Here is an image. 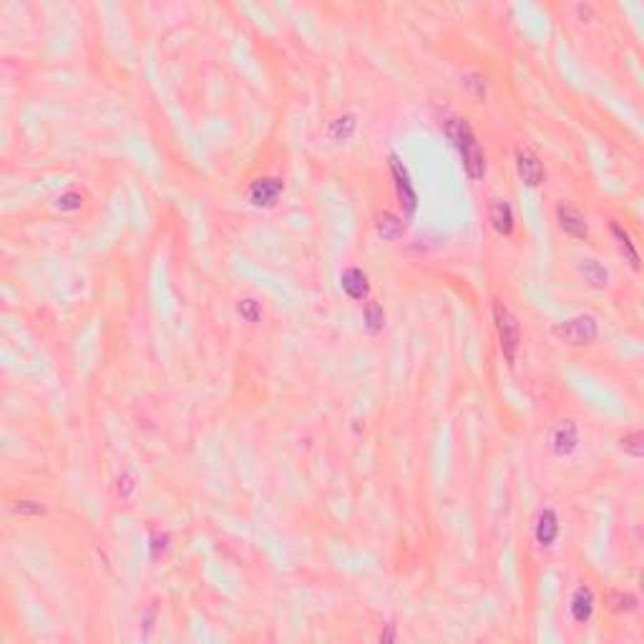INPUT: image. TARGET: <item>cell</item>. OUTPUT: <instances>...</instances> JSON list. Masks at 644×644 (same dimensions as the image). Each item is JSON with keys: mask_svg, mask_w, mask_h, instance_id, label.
<instances>
[{"mask_svg": "<svg viewBox=\"0 0 644 644\" xmlns=\"http://www.w3.org/2000/svg\"><path fill=\"white\" fill-rule=\"evenodd\" d=\"M446 136L453 141L461 157H464V169L468 179L478 181L483 174H486V154L481 151L478 146L476 136H473V129L466 119H451L446 124Z\"/></svg>", "mask_w": 644, "mask_h": 644, "instance_id": "cell-1", "label": "cell"}, {"mask_svg": "<svg viewBox=\"0 0 644 644\" xmlns=\"http://www.w3.org/2000/svg\"><path fill=\"white\" fill-rule=\"evenodd\" d=\"M494 320H496V330L501 337V348H504V355L508 362L516 360V350L521 343V330H518V320L513 317V313L506 308L504 302L496 300L494 305Z\"/></svg>", "mask_w": 644, "mask_h": 644, "instance_id": "cell-2", "label": "cell"}, {"mask_svg": "<svg viewBox=\"0 0 644 644\" xmlns=\"http://www.w3.org/2000/svg\"><path fill=\"white\" fill-rule=\"evenodd\" d=\"M556 337H561L564 343L569 345H589L594 343L596 337V320L591 315H579L574 320H566V322H559L554 327Z\"/></svg>", "mask_w": 644, "mask_h": 644, "instance_id": "cell-3", "label": "cell"}, {"mask_svg": "<svg viewBox=\"0 0 644 644\" xmlns=\"http://www.w3.org/2000/svg\"><path fill=\"white\" fill-rule=\"evenodd\" d=\"M390 169H393V176H395V189H397V197H400V202L405 204V211H408V217L416 211L418 206V197H416V189H413V184H410V176L408 171H405L403 162L393 154L390 157Z\"/></svg>", "mask_w": 644, "mask_h": 644, "instance_id": "cell-4", "label": "cell"}, {"mask_svg": "<svg viewBox=\"0 0 644 644\" xmlns=\"http://www.w3.org/2000/svg\"><path fill=\"white\" fill-rule=\"evenodd\" d=\"M280 192H282V179H277V176H265V179L252 181V187H249V202H252L254 206H270V204H275V199L280 197Z\"/></svg>", "mask_w": 644, "mask_h": 644, "instance_id": "cell-5", "label": "cell"}, {"mask_svg": "<svg viewBox=\"0 0 644 644\" xmlns=\"http://www.w3.org/2000/svg\"><path fill=\"white\" fill-rule=\"evenodd\" d=\"M516 166H518V176H521L524 184H529V187H539V184L544 181L541 162H539L534 154H529V151H518Z\"/></svg>", "mask_w": 644, "mask_h": 644, "instance_id": "cell-6", "label": "cell"}, {"mask_svg": "<svg viewBox=\"0 0 644 644\" xmlns=\"http://www.w3.org/2000/svg\"><path fill=\"white\" fill-rule=\"evenodd\" d=\"M556 217H559V227L564 229L566 235L577 237V239H586V237H589V227H586L584 217H581L577 209L561 204L559 209H556Z\"/></svg>", "mask_w": 644, "mask_h": 644, "instance_id": "cell-7", "label": "cell"}, {"mask_svg": "<svg viewBox=\"0 0 644 644\" xmlns=\"http://www.w3.org/2000/svg\"><path fill=\"white\" fill-rule=\"evenodd\" d=\"M488 219H491V224H494V229L499 235L508 237L513 232V209L508 202H504V199H494V202H491V206H488Z\"/></svg>", "mask_w": 644, "mask_h": 644, "instance_id": "cell-8", "label": "cell"}, {"mask_svg": "<svg viewBox=\"0 0 644 644\" xmlns=\"http://www.w3.org/2000/svg\"><path fill=\"white\" fill-rule=\"evenodd\" d=\"M591 615H594V594L589 586H579L572 596V617L579 624H584L591 619Z\"/></svg>", "mask_w": 644, "mask_h": 644, "instance_id": "cell-9", "label": "cell"}, {"mask_svg": "<svg viewBox=\"0 0 644 644\" xmlns=\"http://www.w3.org/2000/svg\"><path fill=\"white\" fill-rule=\"evenodd\" d=\"M556 536H559V518H556V513L551 508H546V511H541L539 521H536V541L541 544V546H551L556 541Z\"/></svg>", "mask_w": 644, "mask_h": 644, "instance_id": "cell-10", "label": "cell"}, {"mask_svg": "<svg viewBox=\"0 0 644 644\" xmlns=\"http://www.w3.org/2000/svg\"><path fill=\"white\" fill-rule=\"evenodd\" d=\"M340 282H343V289L348 292V297H353V300H362L367 295V287H370L367 284V275L362 270H357V267L345 270Z\"/></svg>", "mask_w": 644, "mask_h": 644, "instance_id": "cell-11", "label": "cell"}, {"mask_svg": "<svg viewBox=\"0 0 644 644\" xmlns=\"http://www.w3.org/2000/svg\"><path fill=\"white\" fill-rule=\"evenodd\" d=\"M577 426H574L572 421H564L559 428L554 431V438H551V443H554V451L559 453V456H569V453L577 448Z\"/></svg>", "mask_w": 644, "mask_h": 644, "instance_id": "cell-12", "label": "cell"}, {"mask_svg": "<svg viewBox=\"0 0 644 644\" xmlns=\"http://www.w3.org/2000/svg\"><path fill=\"white\" fill-rule=\"evenodd\" d=\"M579 272L584 275V280L594 287H607L609 282V272L604 265H599L596 259H581L579 262Z\"/></svg>", "mask_w": 644, "mask_h": 644, "instance_id": "cell-13", "label": "cell"}, {"mask_svg": "<svg viewBox=\"0 0 644 644\" xmlns=\"http://www.w3.org/2000/svg\"><path fill=\"white\" fill-rule=\"evenodd\" d=\"M375 227H378V235L383 239H397L405 232V222L400 217H395V214H390V211H383L378 217V222H375Z\"/></svg>", "mask_w": 644, "mask_h": 644, "instance_id": "cell-14", "label": "cell"}, {"mask_svg": "<svg viewBox=\"0 0 644 644\" xmlns=\"http://www.w3.org/2000/svg\"><path fill=\"white\" fill-rule=\"evenodd\" d=\"M383 325H386V313H383V308H380L378 302H367L365 305V327L367 332H380L383 330Z\"/></svg>", "mask_w": 644, "mask_h": 644, "instance_id": "cell-15", "label": "cell"}, {"mask_svg": "<svg viewBox=\"0 0 644 644\" xmlns=\"http://www.w3.org/2000/svg\"><path fill=\"white\" fill-rule=\"evenodd\" d=\"M612 235L617 237V242H619V249L629 257V265H632V270H639V254L634 252L632 247V239H629V235L626 232H622L619 224H612Z\"/></svg>", "mask_w": 644, "mask_h": 644, "instance_id": "cell-16", "label": "cell"}, {"mask_svg": "<svg viewBox=\"0 0 644 644\" xmlns=\"http://www.w3.org/2000/svg\"><path fill=\"white\" fill-rule=\"evenodd\" d=\"M353 131H355V116H350V114L335 119L332 121V126H330V136L335 141H345Z\"/></svg>", "mask_w": 644, "mask_h": 644, "instance_id": "cell-17", "label": "cell"}, {"mask_svg": "<svg viewBox=\"0 0 644 644\" xmlns=\"http://www.w3.org/2000/svg\"><path fill=\"white\" fill-rule=\"evenodd\" d=\"M609 607L615 609V612H634L637 609V596L632 594H622V591H615V594H609Z\"/></svg>", "mask_w": 644, "mask_h": 644, "instance_id": "cell-18", "label": "cell"}, {"mask_svg": "<svg viewBox=\"0 0 644 644\" xmlns=\"http://www.w3.org/2000/svg\"><path fill=\"white\" fill-rule=\"evenodd\" d=\"M622 448H624L629 456H634V458H642L644 456V435L639 433H629V435H624L622 438Z\"/></svg>", "mask_w": 644, "mask_h": 644, "instance_id": "cell-19", "label": "cell"}, {"mask_svg": "<svg viewBox=\"0 0 644 644\" xmlns=\"http://www.w3.org/2000/svg\"><path fill=\"white\" fill-rule=\"evenodd\" d=\"M13 511L20 513V516H43L46 513V508H43V504H38V501H15L13 504Z\"/></svg>", "mask_w": 644, "mask_h": 644, "instance_id": "cell-20", "label": "cell"}, {"mask_svg": "<svg viewBox=\"0 0 644 644\" xmlns=\"http://www.w3.org/2000/svg\"><path fill=\"white\" fill-rule=\"evenodd\" d=\"M237 310H239V315L244 320H249V322H257L259 317H262V310H259V302L252 300V297H247V300H242L239 305H237Z\"/></svg>", "mask_w": 644, "mask_h": 644, "instance_id": "cell-21", "label": "cell"}, {"mask_svg": "<svg viewBox=\"0 0 644 644\" xmlns=\"http://www.w3.org/2000/svg\"><path fill=\"white\" fill-rule=\"evenodd\" d=\"M464 86H466V88H468L476 98H483V96H486V79H483L481 73H468V76L464 79Z\"/></svg>", "mask_w": 644, "mask_h": 644, "instance_id": "cell-22", "label": "cell"}, {"mask_svg": "<svg viewBox=\"0 0 644 644\" xmlns=\"http://www.w3.org/2000/svg\"><path fill=\"white\" fill-rule=\"evenodd\" d=\"M81 204H84V199H81V194H76V192H68L58 199V209H63V211L81 209Z\"/></svg>", "mask_w": 644, "mask_h": 644, "instance_id": "cell-23", "label": "cell"}, {"mask_svg": "<svg viewBox=\"0 0 644 644\" xmlns=\"http://www.w3.org/2000/svg\"><path fill=\"white\" fill-rule=\"evenodd\" d=\"M131 488H133L131 478H129V476L119 478V491H121V496H129V494H131Z\"/></svg>", "mask_w": 644, "mask_h": 644, "instance_id": "cell-24", "label": "cell"}, {"mask_svg": "<svg viewBox=\"0 0 644 644\" xmlns=\"http://www.w3.org/2000/svg\"><path fill=\"white\" fill-rule=\"evenodd\" d=\"M393 639H395V632H393V624H390L386 634H380V642H393Z\"/></svg>", "mask_w": 644, "mask_h": 644, "instance_id": "cell-25", "label": "cell"}]
</instances>
